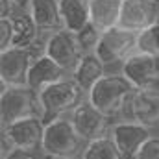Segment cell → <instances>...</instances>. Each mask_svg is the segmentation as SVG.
I'll list each match as a JSON object with an SVG mask.
<instances>
[{"label": "cell", "instance_id": "obj_27", "mask_svg": "<svg viewBox=\"0 0 159 159\" xmlns=\"http://www.w3.org/2000/svg\"><path fill=\"white\" fill-rule=\"evenodd\" d=\"M11 2H15L20 9H26V11H28V7H30V2H32V0H11Z\"/></svg>", "mask_w": 159, "mask_h": 159}, {"label": "cell", "instance_id": "obj_15", "mask_svg": "<svg viewBox=\"0 0 159 159\" xmlns=\"http://www.w3.org/2000/svg\"><path fill=\"white\" fill-rule=\"evenodd\" d=\"M28 13L32 15L34 22L37 24L41 32H59L63 28V19H61V9H59V0H32Z\"/></svg>", "mask_w": 159, "mask_h": 159}, {"label": "cell", "instance_id": "obj_14", "mask_svg": "<svg viewBox=\"0 0 159 159\" xmlns=\"http://www.w3.org/2000/svg\"><path fill=\"white\" fill-rule=\"evenodd\" d=\"M65 78H70V74L43 52L37 56V59L32 65V70L28 76V87L41 93L46 87H50V85H54V83H57Z\"/></svg>", "mask_w": 159, "mask_h": 159}, {"label": "cell", "instance_id": "obj_13", "mask_svg": "<svg viewBox=\"0 0 159 159\" xmlns=\"http://www.w3.org/2000/svg\"><path fill=\"white\" fill-rule=\"evenodd\" d=\"M128 120H135L150 129L159 128V91L137 89L128 106Z\"/></svg>", "mask_w": 159, "mask_h": 159}, {"label": "cell", "instance_id": "obj_3", "mask_svg": "<svg viewBox=\"0 0 159 159\" xmlns=\"http://www.w3.org/2000/svg\"><path fill=\"white\" fill-rule=\"evenodd\" d=\"M43 106V120L52 122L61 117H70V113L81 102L87 100V93L72 78H65L39 93Z\"/></svg>", "mask_w": 159, "mask_h": 159}, {"label": "cell", "instance_id": "obj_21", "mask_svg": "<svg viewBox=\"0 0 159 159\" xmlns=\"http://www.w3.org/2000/svg\"><path fill=\"white\" fill-rule=\"evenodd\" d=\"M137 52L159 57V22L137 34Z\"/></svg>", "mask_w": 159, "mask_h": 159}, {"label": "cell", "instance_id": "obj_7", "mask_svg": "<svg viewBox=\"0 0 159 159\" xmlns=\"http://www.w3.org/2000/svg\"><path fill=\"white\" fill-rule=\"evenodd\" d=\"M133 52H137V34L122 26L102 32L100 43L96 46L98 57L109 67L115 63H124Z\"/></svg>", "mask_w": 159, "mask_h": 159}, {"label": "cell", "instance_id": "obj_19", "mask_svg": "<svg viewBox=\"0 0 159 159\" xmlns=\"http://www.w3.org/2000/svg\"><path fill=\"white\" fill-rule=\"evenodd\" d=\"M11 22H13V46L37 48V37L41 30L28 11L19 13L15 19H11Z\"/></svg>", "mask_w": 159, "mask_h": 159}, {"label": "cell", "instance_id": "obj_10", "mask_svg": "<svg viewBox=\"0 0 159 159\" xmlns=\"http://www.w3.org/2000/svg\"><path fill=\"white\" fill-rule=\"evenodd\" d=\"M111 139L115 141L119 152L124 159H135L143 144L154 135L150 128L135 122V120H120L111 126Z\"/></svg>", "mask_w": 159, "mask_h": 159}, {"label": "cell", "instance_id": "obj_5", "mask_svg": "<svg viewBox=\"0 0 159 159\" xmlns=\"http://www.w3.org/2000/svg\"><path fill=\"white\" fill-rule=\"evenodd\" d=\"M43 54L37 48L11 46L0 52V83L6 87H24L34 61Z\"/></svg>", "mask_w": 159, "mask_h": 159}, {"label": "cell", "instance_id": "obj_9", "mask_svg": "<svg viewBox=\"0 0 159 159\" xmlns=\"http://www.w3.org/2000/svg\"><path fill=\"white\" fill-rule=\"evenodd\" d=\"M44 126L46 124L41 117L24 119L2 128V137H6L13 148L28 150V152H41Z\"/></svg>", "mask_w": 159, "mask_h": 159}, {"label": "cell", "instance_id": "obj_6", "mask_svg": "<svg viewBox=\"0 0 159 159\" xmlns=\"http://www.w3.org/2000/svg\"><path fill=\"white\" fill-rule=\"evenodd\" d=\"M43 52L48 57H52L59 67H63L70 76L85 54L80 44L78 35L69 30H59L50 34L43 44Z\"/></svg>", "mask_w": 159, "mask_h": 159}, {"label": "cell", "instance_id": "obj_8", "mask_svg": "<svg viewBox=\"0 0 159 159\" xmlns=\"http://www.w3.org/2000/svg\"><path fill=\"white\" fill-rule=\"evenodd\" d=\"M70 120L85 143L96 141L111 133V119H107L100 109H96L89 100L81 102L78 107L70 113Z\"/></svg>", "mask_w": 159, "mask_h": 159}, {"label": "cell", "instance_id": "obj_4", "mask_svg": "<svg viewBox=\"0 0 159 159\" xmlns=\"http://www.w3.org/2000/svg\"><path fill=\"white\" fill-rule=\"evenodd\" d=\"M41 117L43 119V106H41L39 93L32 87H6L2 85L0 91V126L6 128L19 120Z\"/></svg>", "mask_w": 159, "mask_h": 159}, {"label": "cell", "instance_id": "obj_17", "mask_svg": "<svg viewBox=\"0 0 159 159\" xmlns=\"http://www.w3.org/2000/svg\"><path fill=\"white\" fill-rule=\"evenodd\" d=\"M124 0H91V22L100 30L107 32L120 26Z\"/></svg>", "mask_w": 159, "mask_h": 159}, {"label": "cell", "instance_id": "obj_2", "mask_svg": "<svg viewBox=\"0 0 159 159\" xmlns=\"http://www.w3.org/2000/svg\"><path fill=\"white\" fill-rule=\"evenodd\" d=\"M87 143L80 137L70 117L46 122L41 154L56 159H81Z\"/></svg>", "mask_w": 159, "mask_h": 159}, {"label": "cell", "instance_id": "obj_20", "mask_svg": "<svg viewBox=\"0 0 159 159\" xmlns=\"http://www.w3.org/2000/svg\"><path fill=\"white\" fill-rule=\"evenodd\" d=\"M81 159H124V157L119 152L115 141L111 139V135H106V137H100L96 141L87 143Z\"/></svg>", "mask_w": 159, "mask_h": 159}, {"label": "cell", "instance_id": "obj_22", "mask_svg": "<svg viewBox=\"0 0 159 159\" xmlns=\"http://www.w3.org/2000/svg\"><path fill=\"white\" fill-rule=\"evenodd\" d=\"M80 39V44H81V48H83V52L85 54H89V52H96V46H98V43H100V37H102V32L93 24V22H89L81 32L76 34Z\"/></svg>", "mask_w": 159, "mask_h": 159}, {"label": "cell", "instance_id": "obj_18", "mask_svg": "<svg viewBox=\"0 0 159 159\" xmlns=\"http://www.w3.org/2000/svg\"><path fill=\"white\" fill-rule=\"evenodd\" d=\"M63 28L78 34L91 22V0H59Z\"/></svg>", "mask_w": 159, "mask_h": 159}, {"label": "cell", "instance_id": "obj_12", "mask_svg": "<svg viewBox=\"0 0 159 159\" xmlns=\"http://www.w3.org/2000/svg\"><path fill=\"white\" fill-rule=\"evenodd\" d=\"M156 22H159L157 0H124L120 17L122 28L139 34Z\"/></svg>", "mask_w": 159, "mask_h": 159}, {"label": "cell", "instance_id": "obj_25", "mask_svg": "<svg viewBox=\"0 0 159 159\" xmlns=\"http://www.w3.org/2000/svg\"><path fill=\"white\" fill-rule=\"evenodd\" d=\"M22 11L24 9H20L15 2H11V0H0V19H15Z\"/></svg>", "mask_w": 159, "mask_h": 159}, {"label": "cell", "instance_id": "obj_11", "mask_svg": "<svg viewBox=\"0 0 159 159\" xmlns=\"http://www.w3.org/2000/svg\"><path fill=\"white\" fill-rule=\"evenodd\" d=\"M120 72L135 85V89H156L159 83V57L133 52L120 65Z\"/></svg>", "mask_w": 159, "mask_h": 159}, {"label": "cell", "instance_id": "obj_16", "mask_svg": "<svg viewBox=\"0 0 159 159\" xmlns=\"http://www.w3.org/2000/svg\"><path fill=\"white\" fill-rule=\"evenodd\" d=\"M106 69H107V65L98 57V54L96 52H89V54H83L81 61L78 63V67L74 69L70 78L89 94V91L107 74Z\"/></svg>", "mask_w": 159, "mask_h": 159}, {"label": "cell", "instance_id": "obj_23", "mask_svg": "<svg viewBox=\"0 0 159 159\" xmlns=\"http://www.w3.org/2000/svg\"><path fill=\"white\" fill-rule=\"evenodd\" d=\"M13 46V22L11 19H0V52Z\"/></svg>", "mask_w": 159, "mask_h": 159}, {"label": "cell", "instance_id": "obj_29", "mask_svg": "<svg viewBox=\"0 0 159 159\" xmlns=\"http://www.w3.org/2000/svg\"><path fill=\"white\" fill-rule=\"evenodd\" d=\"M157 2H159V0H157Z\"/></svg>", "mask_w": 159, "mask_h": 159}, {"label": "cell", "instance_id": "obj_28", "mask_svg": "<svg viewBox=\"0 0 159 159\" xmlns=\"http://www.w3.org/2000/svg\"><path fill=\"white\" fill-rule=\"evenodd\" d=\"M41 159H56V157H50V156H44V154H41Z\"/></svg>", "mask_w": 159, "mask_h": 159}, {"label": "cell", "instance_id": "obj_24", "mask_svg": "<svg viewBox=\"0 0 159 159\" xmlns=\"http://www.w3.org/2000/svg\"><path fill=\"white\" fill-rule=\"evenodd\" d=\"M135 159H159V135H152L143 144Z\"/></svg>", "mask_w": 159, "mask_h": 159}, {"label": "cell", "instance_id": "obj_26", "mask_svg": "<svg viewBox=\"0 0 159 159\" xmlns=\"http://www.w3.org/2000/svg\"><path fill=\"white\" fill-rule=\"evenodd\" d=\"M2 159H41V156H39V152H28V150L13 148L9 154L2 156Z\"/></svg>", "mask_w": 159, "mask_h": 159}, {"label": "cell", "instance_id": "obj_1", "mask_svg": "<svg viewBox=\"0 0 159 159\" xmlns=\"http://www.w3.org/2000/svg\"><path fill=\"white\" fill-rule=\"evenodd\" d=\"M135 91V85L122 72H107L89 91L87 100L107 119L115 120L128 113V106Z\"/></svg>", "mask_w": 159, "mask_h": 159}]
</instances>
